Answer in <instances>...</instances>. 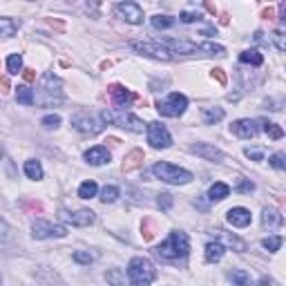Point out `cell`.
Segmentation results:
<instances>
[{
  "label": "cell",
  "instance_id": "obj_9",
  "mask_svg": "<svg viewBox=\"0 0 286 286\" xmlns=\"http://www.w3.org/2000/svg\"><path fill=\"white\" fill-rule=\"evenodd\" d=\"M32 235L36 240H54V237H65L68 235V228L60 226V224H50L45 219H36L32 224Z\"/></svg>",
  "mask_w": 286,
  "mask_h": 286
},
{
  "label": "cell",
  "instance_id": "obj_34",
  "mask_svg": "<svg viewBox=\"0 0 286 286\" xmlns=\"http://www.w3.org/2000/svg\"><path fill=\"white\" fill-rule=\"evenodd\" d=\"M7 70L9 74H18V72L22 70V56L20 54H12L7 58Z\"/></svg>",
  "mask_w": 286,
  "mask_h": 286
},
{
  "label": "cell",
  "instance_id": "obj_33",
  "mask_svg": "<svg viewBox=\"0 0 286 286\" xmlns=\"http://www.w3.org/2000/svg\"><path fill=\"white\" fill-rule=\"evenodd\" d=\"M118 199V188L116 186H106L101 190V202L103 204H114Z\"/></svg>",
  "mask_w": 286,
  "mask_h": 286
},
{
  "label": "cell",
  "instance_id": "obj_17",
  "mask_svg": "<svg viewBox=\"0 0 286 286\" xmlns=\"http://www.w3.org/2000/svg\"><path fill=\"white\" fill-rule=\"evenodd\" d=\"M226 219L230 226L246 228L250 224V210H246V208H230V210L226 212Z\"/></svg>",
  "mask_w": 286,
  "mask_h": 286
},
{
  "label": "cell",
  "instance_id": "obj_10",
  "mask_svg": "<svg viewBox=\"0 0 286 286\" xmlns=\"http://www.w3.org/2000/svg\"><path fill=\"white\" fill-rule=\"evenodd\" d=\"M72 126H74L80 134H88V136H94V134H98V132L103 130V123L98 121V118H94L92 114H88V112L74 114V116H72Z\"/></svg>",
  "mask_w": 286,
  "mask_h": 286
},
{
  "label": "cell",
  "instance_id": "obj_3",
  "mask_svg": "<svg viewBox=\"0 0 286 286\" xmlns=\"http://www.w3.org/2000/svg\"><path fill=\"white\" fill-rule=\"evenodd\" d=\"M156 278V268L146 257H132L128 264V282L132 286H150Z\"/></svg>",
  "mask_w": 286,
  "mask_h": 286
},
{
  "label": "cell",
  "instance_id": "obj_12",
  "mask_svg": "<svg viewBox=\"0 0 286 286\" xmlns=\"http://www.w3.org/2000/svg\"><path fill=\"white\" fill-rule=\"evenodd\" d=\"M190 152H194L197 156H202L206 161H212V164H222L224 161V152L219 148H214L212 143H192Z\"/></svg>",
  "mask_w": 286,
  "mask_h": 286
},
{
  "label": "cell",
  "instance_id": "obj_37",
  "mask_svg": "<svg viewBox=\"0 0 286 286\" xmlns=\"http://www.w3.org/2000/svg\"><path fill=\"white\" fill-rule=\"evenodd\" d=\"M262 246H264L266 250H270V252H275V250H280V246H282V237L280 235H273V237H266L264 242H262Z\"/></svg>",
  "mask_w": 286,
  "mask_h": 286
},
{
  "label": "cell",
  "instance_id": "obj_49",
  "mask_svg": "<svg viewBox=\"0 0 286 286\" xmlns=\"http://www.w3.org/2000/svg\"><path fill=\"white\" fill-rule=\"evenodd\" d=\"M280 20L286 22V2L280 4Z\"/></svg>",
  "mask_w": 286,
  "mask_h": 286
},
{
  "label": "cell",
  "instance_id": "obj_7",
  "mask_svg": "<svg viewBox=\"0 0 286 286\" xmlns=\"http://www.w3.org/2000/svg\"><path fill=\"white\" fill-rule=\"evenodd\" d=\"M148 143H150L152 148H156V150H166V148L172 146V136H170L168 128L164 126V123L159 121H152L148 123Z\"/></svg>",
  "mask_w": 286,
  "mask_h": 286
},
{
  "label": "cell",
  "instance_id": "obj_13",
  "mask_svg": "<svg viewBox=\"0 0 286 286\" xmlns=\"http://www.w3.org/2000/svg\"><path fill=\"white\" fill-rule=\"evenodd\" d=\"M60 219L72 224V226H92L96 217H94V212L88 210V208L76 210V212H70V210H65V208H63V210H60Z\"/></svg>",
  "mask_w": 286,
  "mask_h": 286
},
{
  "label": "cell",
  "instance_id": "obj_32",
  "mask_svg": "<svg viewBox=\"0 0 286 286\" xmlns=\"http://www.w3.org/2000/svg\"><path fill=\"white\" fill-rule=\"evenodd\" d=\"M264 132L268 134V139H273V141H280L284 136V130L278 126V123H268V121H264Z\"/></svg>",
  "mask_w": 286,
  "mask_h": 286
},
{
  "label": "cell",
  "instance_id": "obj_6",
  "mask_svg": "<svg viewBox=\"0 0 286 286\" xmlns=\"http://www.w3.org/2000/svg\"><path fill=\"white\" fill-rule=\"evenodd\" d=\"M188 108V98L179 92H172L166 101H156V110L161 116H181Z\"/></svg>",
  "mask_w": 286,
  "mask_h": 286
},
{
  "label": "cell",
  "instance_id": "obj_43",
  "mask_svg": "<svg viewBox=\"0 0 286 286\" xmlns=\"http://www.w3.org/2000/svg\"><path fill=\"white\" fill-rule=\"evenodd\" d=\"M156 204H159L164 210H168L170 206H172V194H168V192H161L159 194V199H156Z\"/></svg>",
  "mask_w": 286,
  "mask_h": 286
},
{
  "label": "cell",
  "instance_id": "obj_45",
  "mask_svg": "<svg viewBox=\"0 0 286 286\" xmlns=\"http://www.w3.org/2000/svg\"><path fill=\"white\" fill-rule=\"evenodd\" d=\"M210 74H212V78H214V80H217V83H219V85H226V80H228V78H226V74H224V70L214 68V70L210 72Z\"/></svg>",
  "mask_w": 286,
  "mask_h": 286
},
{
  "label": "cell",
  "instance_id": "obj_20",
  "mask_svg": "<svg viewBox=\"0 0 286 286\" xmlns=\"http://www.w3.org/2000/svg\"><path fill=\"white\" fill-rule=\"evenodd\" d=\"M226 252V246L222 242H208L206 244V262H219Z\"/></svg>",
  "mask_w": 286,
  "mask_h": 286
},
{
  "label": "cell",
  "instance_id": "obj_4",
  "mask_svg": "<svg viewBox=\"0 0 286 286\" xmlns=\"http://www.w3.org/2000/svg\"><path fill=\"white\" fill-rule=\"evenodd\" d=\"M152 172H154L161 181L172 184V186H184V184H188V181H192V172L179 168V166L168 164V161H159V164H154Z\"/></svg>",
  "mask_w": 286,
  "mask_h": 286
},
{
  "label": "cell",
  "instance_id": "obj_50",
  "mask_svg": "<svg viewBox=\"0 0 286 286\" xmlns=\"http://www.w3.org/2000/svg\"><path fill=\"white\" fill-rule=\"evenodd\" d=\"M50 25L56 27V30H63V22H58V20H50Z\"/></svg>",
  "mask_w": 286,
  "mask_h": 286
},
{
  "label": "cell",
  "instance_id": "obj_25",
  "mask_svg": "<svg viewBox=\"0 0 286 286\" xmlns=\"http://www.w3.org/2000/svg\"><path fill=\"white\" fill-rule=\"evenodd\" d=\"M18 30V22L12 18H0V38H9L14 36Z\"/></svg>",
  "mask_w": 286,
  "mask_h": 286
},
{
  "label": "cell",
  "instance_id": "obj_15",
  "mask_svg": "<svg viewBox=\"0 0 286 286\" xmlns=\"http://www.w3.org/2000/svg\"><path fill=\"white\" fill-rule=\"evenodd\" d=\"M230 132L235 136H240V139H252V136H257L260 128H257V123L252 118H240V121H235L230 126Z\"/></svg>",
  "mask_w": 286,
  "mask_h": 286
},
{
  "label": "cell",
  "instance_id": "obj_29",
  "mask_svg": "<svg viewBox=\"0 0 286 286\" xmlns=\"http://www.w3.org/2000/svg\"><path fill=\"white\" fill-rule=\"evenodd\" d=\"M106 280L112 286H126V273L121 268H110L106 273Z\"/></svg>",
  "mask_w": 286,
  "mask_h": 286
},
{
  "label": "cell",
  "instance_id": "obj_41",
  "mask_svg": "<svg viewBox=\"0 0 286 286\" xmlns=\"http://www.w3.org/2000/svg\"><path fill=\"white\" fill-rule=\"evenodd\" d=\"M244 154L248 156V159H252V161H264V148H246L244 150Z\"/></svg>",
  "mask_w": 286,
  "mask_h": 286
},
{
  "label": "cell",
  "instance_id": "obj_42",
  "mask_svg": "<svg viewBox=\"0 0 286 286\" xmlns=\"http://www.w3.org/2000/svg\"><path fill=\"white\" fill-rule=\"evenodd\" d=\"M268 164L273 166V168H278V170H284V168H286V164H284V152H275V154L268 159Z\"/></svg>",
  "mask_w": 286,
  "mask_h": 286
},
{
  "label": "cell",
  "instance_id": "obj_35",
  "mask_svg": "<svg viewBox=\"0 0 286 286\" xmlns=\"http://www.w3.org/2000/svg\"><path fill=\"white\" fill-rule=\"evenodd\" d=\"M72 260L78 262V264H90V262L96 260V252H90V250H76L72 255Z\"/></svg>",
  "mask_w": 286,
  "mask_h": 286
},
{
  "label": "cell",
  "instance_id": "obj_44",
  "mask_svg": "<svg viewBox=\"0 0 286 286\" xmlns=\"http://www.w3.org/2000/svg\"><path fill=\"white\" fill-rule=\"evenodd\" d=\"M181 22H194V20H199L202 18V14L199 12H181Z\"/></svg>",
  "mask_w": 286,
  "mask_h": 286
},
{
  "label": "cell",
  "instance_id": "obj_24",
  "mask_svg": "<svg viewBox=\"0 0 286 286\" xmlns=\"http://www.w3.org/2000/svg\"><path fill=\"white\" fill-rule=\"evenodd\" d=\"M228 280H230L235 286H250V275L246 273V270H242V268L230 270V273H228Z\"/></svg>",
  "mask_w": 286,
  "mask_h": 286
},
{
  "label": "cell",
  "instance_id": "obj_51",
  "mask_svg": "<svg viewBox=\"0 0 286 286\" xmlns=\"http://www.w3.org/2000/svg\"><path fill=\"white\" fill-rule=\"evenodd\" d=\"M206 9H208V12H212V14L217 12V7H214V4H210V2H206Z\"/></svg>",
  "mask_w": 286,
  "mask_h": 286
},
{
  "label": "cell",
  "instance_id": "obj_53",
  "mask_svg": "<svg viewBox=\"0 0 286 286\" xmlns=\"http://www.w3.org/2000/svg\"><path fill=\"white\" fill-rule=\"evenodd\" d=\"M2 154H4V150H2V143H0V159H2Z\"/></svg>",
  "mask_w": 286,
  "mask_h": 286
},
{
  "label": "cell",
  "instance_id": "obj_47",
  "mask_svg": "<svg viewBox=\"0 0 286 286\" xmlns=\"http://www.w3.org/2000/svg\"><path fill=\"white\" fill-rule=\"evenodd\" d=\"M22 78H25V83H34V80H36V72L34 70H22Z\"/></svg>",
  "mask_w": 286,
  "mask_h": 286
},
{
  "label": "cell",
  "instance_id": "obj_52",
  "mask_svg": "<svg viewBox=\"0 0 286 286\" xmlns=\"http://www.w3.org/2000/svg\"><path fill=\"white\" fill-rule=\"evenodd\" d=\"M260 286H270V280H262Z\"/></svg>",
  "mask_w": 286,
  "mask_h": 286
},
{
  "label": "cell",
  "instance_id": "obj_11",
  "mask_svg": "<svg viewBox=\"0 0 286 286\" xmlns=\"http://www.w3.org/2000/svg\"><path fill=\"white\" fill-rule=\"evenodd\" d=\"M116 16L123 18L130 25H141L143 22V9L136 2H118L116 4Z\"/></svg>",
  "mask_w": 286,
  "mask_h": 286
},
{
  "label": "cell",
  "instance_id": "obj_30",
  "mask_svg": "<svg viewBox=\"0 0 286 286\" xmlns=\"http://www.w3.org/2000/svg\"><path fill=\"white\" fill-rule=\"evenodd\" d=\"M219 237H224V242H226L228 246H232L235 250H246V244L240 240V237H235L232 232H224V230H217Z\"/></svg>",
  "mask_w": 286,
  "mask_h": 286
},
{
  "label": "cell",
  "instance_id": "obj_5",
  "mask_svg": "<svg viewBox=\"0 0 286 286\" xmlns=\"http://www.w3.org/2000/svg\"><path fill=\"white\" fill-rule=\"evenodd\" d=\"M101 121L103 123H114V126L126 128V130H130V132H143L146 130V123H143L139 116H134V114H130V112H123V110H118V112H103Z\"/></svg>",
  "mask_w": 286,
  "mask_h": 286
},
{
  "label": "cell",
  "instance_id": "obj_31",
  "mask_svg": "<svg viewBox=\"0 0 286 286\" xmlns=\"http://www.w3.org/2000/svg\"><path fill=\"white\" fill-rule=\"evenodd\" d=\"M174 25V18L166 16V14H156V16H152V27L154 30H168V27Z\"/></svg>",
  "mask_w": 286,
  "mask_h": 286
},
{
  "label": "cell",
  "instance_id": "obj_26",
  "mask_svg": "<svg viewBox=\"0 0 286 286\" xmlns=\"http://www.w3.org/2000/svg\"><path fill=\"white\" fill-rule=\"evenodd\" d=\"M16 101L22 103V106H34V92H32L27 85H20L16 90Z\"/></svg>",
  "mask_w": 286,
  "mask_h": 286
},
{
  "label": "cell",
  "instance_id": "obj_40",
  "mask_svg": "<svg viewBox=\"0 0 286 286\" xmlns=\"http://www.w3.org/2000/svg\"><path fill=\"white\" fill-rule=\"evenodd\" d=\"M141 235H143V240L146 242H150L152 237H154V226H152L150 219H143L141 222Z\"/></svg>",
  "mask_w": 286,
  "mask_h": 286
},
{
  "label": "cell",
  "instance_id": "obj_19",
  "mask_svg": "<svg viewBox=\"0 0 286 286\" xmlns=\"http://www.w3.org/2000/svg\"><path fill=\"white\" fill-rule=\"evenodd\" d=\"M282 222H284V217L280 214L278 208L266 206L264 210H262V224H264L266 228H278V226H282Z\"/></svg>",
  "mask_w": 286,
  "mask_h": 286
},
{
  "label": "cell",
  "instance_id": "obj_23",
  "mask_svg": "<svg viewBox=\"0 0 286 286\" xmlns=\"http://www.w3.org/2000/svg\"><path fill=\"white\" fill-rule=\"evenodd\" d=\"M240 60L242 63H246V65H255V68H260V65L264 63V56H262L257 50H246V52H242L240 54Z\"/></svg>",
  "mask_w": 286,
  "mask_h": 286
},
{
  "label": "cell",
  "instance_id": "obj_27",
  "mask_svg": "<svg viewBox=\"0 0 286 286\" xmlns=\"http://www.w3.org/2000/svg\"><path fill=\"white\" fill-rule=\"evenodd\" d=\"M96 192H98L96 181H85V184H80V188H78L80 199H92V197H96Z\"/></svg>",
  "mask_w": 286,
  "mask_h": 286
},
{
  "label": "cell",
  "instance_id": "obj_22",
  "mask_svg": "<svg viewBox=\"0 0 286 286\" xmlns=\"http://www.w3.org/2000/svg\"><path fill=\"white\" fill-rule=\"evenodd\" d=\"M25 174L30 179H34V181H40L42 179V166H40V161H36V159H30V161H25Z\"/></svg>",
  "mask_w": 286,
  "mask_h": 286
},
{
  "label": "cell",
  "instance_id": "obj_21",
  "mask_svg": "<svg viewBox=\"0 0 286 286\" xmlns=\"http://www.w3.org/2000/svg\"><path fill=\"white\" fill-rule=\"evenodd\" d=\"M228 194H230V188H228L226 184H222V181L212 184L210 190H208V199H210V202H222V199H226Z\"/></svg>",
  "mask_w": 286,
  "mask_h": 286
},
{
  "label": "cell",
  "instance_id": "obj_14",
  "mask_svg": "<svg viewBox=\"0 0 286 286\" xmlns=\"http://www.w3.org/2000/svg\"><path fill=\"white\" fill-rule=\"evenodd\" d=\"M108 94H110V98H112L114 106L121 108V110H123V108H128V106H130V103L136 98L134 94L130 92V90L123 88V85H118V83L110 85V88H108Z\"/></svg>",
  "mask_w": 286,
  "mask_h": 286
},
{
  "label": "cell",
  "instance_id": "obj_1",
  "mask_svg": "<svg viewBox=\"0 0 286 286\" xmlns=\"http://www.w3.org/2000/svg\"><path fill=\"white\" fill-rule=\"evenodd\" d=\"M34 101L42 108H54L63 101V80L58 78L56 74L47 72L42 74L40 83H38V92L34 96Z\"/></svg>",
  "mask_w": 286,
  "mask_h": 286
},
{
  "label": "cell",
  "instance_id": "obj_16",
  "mask_svg": "<svg viewBox=\"0 0 286 286\" xmlns=\"http://www.w3.org/2000/svg\"><path fill=\"white\" fill-rule=\"evenodd\" d=\"M83 156H85V161H88L90 166H106V164H110V152H108V148H103V146L90 148Z\"/></svg>",
  "mask_w": 286,
  "mask_h": 286
},
{
  "label": "cell",
  "instance_id": "obj_28",
  "mask_svg": "<svg viewBox=\"0 0 286 286\" xmlns=\"http://www.w3.org/2000/svg\"><path fill=\"white\" fill-rule=\"evenodd\" d=\"M222 118H224V110L222 108H204V121H206L208 126L219 123Z\"/></svg>",
  "mask_w": 286,
  "mask_h": 286
},
{
  "label": "cell",
  "instance_id": "obj_46",
  "mask_svg": "<svg viewBox=\"0 0 286 286\" xmlns=\"http://www.w3.org/2000/svg\"><path fill=\"white\" fill-rule=\"evenodd\" d=\"M9 90H12V85H9V78H7V76H0V94H7Z\"/></svg>",
  "mask_w": 286,
  "mask_h": 286
},
{
  "label": "cell",
  "instance_id": "obj_8",
  "mask_svg": "<svg viewBox=\"0 0 286 286\" xmlns=\"http://www.w3.org/2000/svg\"><path fill=\"white\" fill-rule=\"evenodd\" d=\"M130 47H132V50H136L139 54L152 56V58H156V60H172L174 58V56L156 40H132Z\"/></svg>",
  "mask_w": 286,
  "mask_h": 286
},
{
  "label": "cell",
  "instance_id": "obj_39",
  "mask_svg": "<svg viewBox=\"0 0 286 286\" xmlns=\"http://www.w3.org/2000/svg\"><path fill=\"white\" fill-rule=\"evenodd\" d=\"M270 40L275 42V47H278V52H286V38H284V30H275L273 36H270Z\"/></svg>",
  "mask_w": 286,
  "mask_h": 286
},
{
  "label": "cell",
  "instance_id": "obj_36",
  "mask_svg": "<svg viewBox=\"0 0 286 286\" xmlns=\"http://www.w3.org/2000/svg\"><path fill=\"white\" fill-rule=\"evenodd\" d=\"M40 126L45 128V130H56V128L60 126V116L58 114H47V116H42Z\"/></svg>",
  "mask_w": 286,
  "mask_h": 286
},
{
  "label": "cell",
  "instance_id": "obj_18",
  "mask_svg": "<svg viewBox=\"0 0 286 286\" xmlns=\"http://www.w3.org/2000/svg\"><path fill=\"white\" fill-rule=\"evenodd\" d=\"M143 161H146V154H143V150H132L126 154V159H123L121 164V170L123 172H132V170H139L143 166Z\"/></svg>",
  "mask_w": 286,
  "mask_h": 286
},
{
  "label": "cell",
  "instance_id": "obj_48",
  "mask_svg": "<svg viewBox=\"0 0 286 286\" xmlns=\"http://www.w3.org/2000/svg\"><path fill=\"white\" fill-rule=\"evenodd\" d=\"M262 16H264V18H268V20H270V18H275V9H273V7L264 9V12H262Z\"/></svg>",
  "mask_w": 286,
  "mask_h": 286
},
{
  "label": "cell",
  "instance_id": "obj_38",
  "mask_svg": "<svg viewBox=\"0 0 286 286\" xmlns=\"http://www.w3.org/2000/svg\"><path fill=\"white\" fill-rule=\"evenodd\" d=\"M235 190L240 194H250L252 190H255V184H252V181H248V179H237V186H235Z\"/></svg>",
  "mask_w": 286,
  "mask_h": 286
},
{
  "label": "cell",
  "instance_id": "obj_2",
  "mask_svg": "<svg viewBox=\"0 0 286 286\" xmlns=\"http://www.w3.org/2000/svg\"><path fill=\"white\" fill-rule=\"evenodd\" d=\"M190 250V242H188V235L181 230H172L168 235V240L161 242L159 246L154 248V252L161 257V260H181L186 257Z\"/></svg>",
  "mask_w": 286,
  "mask_h": 286
}]
</instances>
